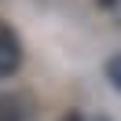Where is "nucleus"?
<instances>
[{
    "label": "nucleus",
    "mask_w": 121,
    "mask_h": 121,
    "mask_svg": "<svg viewBox=\"0 0 121 121\" xmlns=\"http://www.w3.org/2000/svg\"><path fill=\"white\" fill-rule=\"evenodd\" d=\"M22 59H26V52H22L18 30L8 26V22H0V77H15L22 70Z\"/></svg>",
    "instance_id": "f257e3e1"
},
{
    "label": "nucleus",
    "mask_w": 121,
    "mask_h": 121,
    "mask_svg": "<svg viewBox=\"0 0 121 121\" xmlns=\"http://www.w3.org/2000/svg\"><path fill=\"white\" fill-rule=\"evenodd\" d=\"M0 121H30L26 103L15 99V95H4V99H0Z\"/></svg>",
    "instance_id": "f03ea898"
},
{
    "label": "nucleus",
    "mask_w": 121,
    "mask_h": 121,
    "mask_svg": "<svg viewBox=\"0 0 121 121\" xmlns=\"http://www.w3.org/2000/svg\"><path fill=\"white\" fill-rule=\"evenodd\" d=\"M106 77H110V84H114V88L121 92V52L114 55L110 62H106Z\"/></svg>",
    "instance_id": "7ed1b4c3"
},
{
    "label": "nucleus",
    "mask_w": 121,
    "mask_h": 121,
    "mask_svg": "<svg viewBox=\"0 0 121 121\" xmlns=\"http://www.w3.org/2000/svg\"><path fill=\"white\" fill-rule=\"evenodd\" d=\"M95 4H99V8H117L121 0H95Z\"/></svg>",
    "instance_id": "20e7f679"
},
{
    "label": "nucleus",
    "mask_w": 121,
    "mask_h": 121,
    "mask_svg": "<svg viewBox=\"0 0 121 121\" xmlns=\"http://www.w3.org/2000/svg\"><path fill=\"white\" fill-rule=\"evenodd\" d=\"M70 121H88V117H70Z\"/></svg>",
    "instance_id": "39448f33"
}]
</instances>
